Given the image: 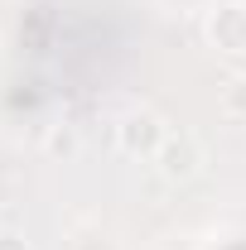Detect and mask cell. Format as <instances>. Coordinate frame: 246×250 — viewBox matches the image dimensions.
I'll use <instances>...</instances> for the list:
<instances>
[{
  "label": "cell",
  "instance_id": "1",
  "mask_svg": "<svg viewBox=\"0 0 246 250\" xmlns=\"http://www.w3.org/2000/svg\"><path fill=\"white\" fill-rule=\"evenodd\" d=\"M164 135H169L164 116L150 111V106H135V111H125L121 125H116V149H121L125 159H154L159 145H164Z\"/></svg>",
  "mask_w": 246,
  "mask_h": 250
},
{
  "label": "cell",
  "instance_id": "6",
  "mask_svg": "<svg viewBox=\"0 0 246 250\" xmlns=\"http://www.w3.org/2000/svg\"><path fill=\"white\" fill-rule=\"evenodd\" d=\"M0 250H29L20 236H10V231H0Z\"/></svg>",
  "mask_w": 246,
  "mask_h": 250
},
{
  "label": "cell",
  "instance_id": "3",
  "mask_svg": "<svg viewBox=\"0 0 246 250\" xmlns=\"http://www.w3.org/2000/svg\"><path fill=\"white\" fill-rule=\"evenodd\" d=\"M208 43L217 53H246V10L242 5H217L208 10Z\"/></svg>",
  "mask_w": 246,
  "mask_h": 250
},
{
  "label": "cell",
  "instance_id": "4",
  "mask_svg": "<svg viewBox=\"0 0 246 250\" xmlns=\"http://www.w3.org/2000/svg\"><path fill=\"white\" fill-rule=\"evenodd\" d=\"M222 116L246 121V77H227L222 82Z\"/></svg>",
  "mask_w": 246,
  "mask_h": 250
},
{
  "label": "cell",
  "instance_id": "5",
  "mask_svg": "<svg viewBox=\"0 0 246 250\" xmlns=\"http://www.w3.org/2000/svg\"><path fill=\"white\" fill-rule=\"evenodd\" d=\"M73 149H77V135L73 130H53L49 135V154H73Z\"/></svg>",
  "mask_w": 246,
  "mask_h": 250
},
{
  "label": "cell",
  "instance_id": "2",
  "mask_svg": "<svg viewBox=\"0 0 246 250\" xmlns=\"http://www.w3.org/2000/svg\"><path fill=\"white\" fill-rule=\"evenodd\" d=\"M203 164H208V159H203V145H198V135H188V130H169L164 145H159V154H154V168H159L164 183H188V178H198Z\"/></svg>",
  "mask_w": 246,
  "mask_h": 250
}]
</instances>
